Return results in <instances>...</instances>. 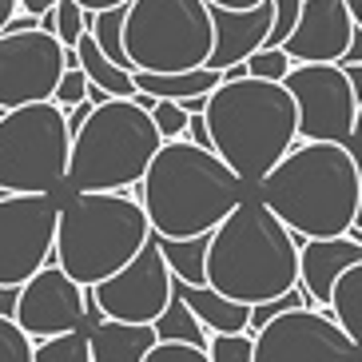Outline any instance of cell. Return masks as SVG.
Returning a JSON list of instances; mask_svg holds the SVG:
<instances>
[{
	"label": "cell",
	"mask_w": 362,
	"mask_h": 362,
	"mask_svg": "<svg viewBox=\"0 0 362 362\" xmlns=\"http://www.w3.org/2000/svg\"><path fill=\"white\" fill-rule=\"evenodd\" d=\"M124 44L144 72L203 68L215 48L211 0H132Z\"/></svg>",
	"instance_id": "cell-8"
},
{
	"label": "cell",
	"mask_w": 362,
	"mask_h": 362,
	"mask_svg": "<svg viewBox=\"0 0 362 362\" xmlns=\"http://www.w3.org/2000/svg\"><path fill=\"white\" fill-rule=\"evenodd\" d=\"M88 310H92V287L72 279L56 259L40 267L28 283H21L16 322L36 342L52 339V334H68V330H88Z\"/></svg>",
	"instance_id": "cell-14"
},
{
	"label": "cell",
	"mask_w": 362,
	"mask_h": 362,
	"mask_svg": "<svg viewBox=\"0 0 362 362\" xmlns=\"http://www.w3.org/2000/svg\"><path fill=\"white\" fill-rule=\"evenodd\" d=\"M36 339L16 322V315H0V362H33Z\"/></svg>",
	"instance_id": "cell-26"
},
{
	"label": "cell",
	"mask_w": 362,
	"mask_h": 362,
	"mask_svg": "<svg viewBox=\"0 0 362 362\" xmlns=\"http://www.w3.org/2000/svg\"><path fill=\"white\" fill-rule=\"evenodd\" d=\"M72 168V128L56 100L0 107V187L64 192Z\"/></svg>",
	"instance_id": "cell-7"
},
{
	"label": "cell",
	"mask_w": 362,
	"mask_h": 362,
	"mask_svg": "<svg viewBox=\"0 0 362 362\" xmlns=\"http://www.w3.org/2000/svg\"><path fill=\"white\" fill-rule=\"evenodd\" d=\"M132 4V0H128ZM128 4H116V8H104V12H92V33H96L100 48H104L116 64L132 68L136 72V64H132L128 56V44H124V24H128Z\"/></svg>",
	"instance_id": "cell-24"
},
{
	"label": "cell",
	"mask_w": 362,
	"mask_h": 362,
	"mask_svg": "<svg viewBox=\"0 0 362 362\" xmlns=\"http://www.w3.org/2000/svg\"><path fill=\"white\" fill-rule=\"evenodd\" d=\"M156 235L144 199L124 192H72L60 207L56 227V263L84 287L112 279L119 267L148 247Z\"/></svg>",
	"instance_id": "cell-5"
},
{
	"label": "cell",
	"mask_w": 362,
	"mask_h": 362,
	"mask_svg": "<svg viewBox=\"0 0 362 362\" xmlns=\"http://www.w3.org/2000/svg\"><path fill=\"white\" fill-rule=\"evenodd\" d=\"M16 307H21V287L0 283V315H16Z\"/></svg>",
	"instance_id": "cell-35"
},
{
	"label": "cell",
	"mask_w": 362,
	"mask_h": 362,
	"mask_svg": "<svg viewBox=\"0 0 362 362\" xmlns=\"http://www.w3.org/2000/svg\"><path fill=\"white\" fill-rule=\"evenodd\" d=\"M160 239V251L168 259L171 275L183 279V283H207V251H211V231L207 235H192V239H168V235H156Z\"/></svg>",
	"instance_id": "cell-21"
},
{
	"label": "cell",
	"mask_w": 362,
	"mask_h": 362,
	"mask_svg": "<svg viewBox=\"0 0 362 362\" xmlns=\"http://www.w3.org/2000/svg\"><path fill=\"white\" fill-rule=\"evenodd\" d=\"M88 92H92V80H88V72L80 64H72V68H64V76H60V84H56V104L64 107H76L80 100H88Z\"/></svg>",
	"instance_id": "cell-33"
},
{
	"label": "cell",
	"mask_w": 362,
	"mask_h": 362,
	"mask_svg": "<svg viewBox=\"0 0 362 362\" xmlns=\"http://www.w3.org/2000/svg\"><path fill=\"white\" fill-rule=\"evenodd\" d=\"M60 192H8L0 195V283L21 287L56 259Z\"/></svg>",
	"instance_id": "cell-9"
},
{
	"label": "cell",
	"mask_w": 362,
	"mask_h": 362,
	"mask_svg": "<svg viewBox=\"0 0 362 362\" xmlns=\"http://www.w3.org/2000/svg\"><path fill=\"white\" fill-rule=\"evenodd\" d=\"M330 310L342 327L351 330V339L362 346V259L339 279L334 287V298H330Z\"/></svg>",
	"instance_id": "cell-23"
},
{
	"label": "cell",
	"mask_w": 362,
	"mask_h": 362,
	"mask_svg": "<svg viewBox=\"0 0 362 362\" xmlns=\"http://www.w3.org/2000/svg\"><path fill=\"white\" fill-rule=\"evenodd\" d=\"M211 21H215V48L207 64L227 72L235 64H247L259 52L275 28V4L263 0L259 8H219L211 4Z\"/></svg>",
	"instance_id": "cell-16"
},
{
	"label": "cell",
	"mask_w": 362,
	"mask_h": 362,
	"mask_svg": "<svg viewBox=\"0 0 362 362\" xmlns=\"http://www.w3.org/2000/svg\"><path fill=\"white\" fill-rule=\"evenodd\" d=\"M88 12H104V8H116V4H128V0H80Z\"/></svg>",
	"instance_id": "cell-39"
},
{
	"label": "cell",
	"mask_w": 362,
	"mask_h": 362,
	"mask_svg": "<svg viewBox=\"0 0 362 362\" xmlns=\"http://www.w3.org/2000/svg\"><path fill=\"white\" fill-rule=\"evenodd\" d=\"M354 231H362V151H358V215H354Z\"/></svg>",
	"instance_id": "cell-42"
},
{
	"label": "cell",
	"mask_w": 362,
	"mask_h": 362,
	"mask_svg": "<svg viewBox=\"0 0 362 362\" xmlns=\"http://www.w3.org/2000/svg\"><path fill=\"white\" fill-rule=\"evenodd\" d=\"M68 68V48L48 28L0 33V107L52 100Z\"/></svg>",
	"instance_id": "cell-12"
},
{
	"label": "cell",
	"mask_w": 362,
	"mask_h": 362,
	"mask_svg": "<svg viewBox=\"0 0 362 362\" xmlns=\"http://www.w3.org/2000/svg\"><path fill=\"white\" fill-rule=\"evenodd\" d=\"M362 346L330 307H291L255 334V362H358Z\"/></svg>",
	"instance_id": "cell-10"
},
{
	"label": "cell",
	"mask_w": 362,
	"mask_h": 362,
	"mask_svg": "<svg viewBox=\"0 0 362 362\" xmlns=\"http://www.w3.org/2000/svg\"><path fill=\"white\" fill-rule=\"evenodd\" d=\"M207 354H211V362H255V334H251V330L211 334Z\"/></svg>",
	"instance_id": "cell-28"
},
{
	"label": "cell",
	"mask_w": 362,
	"mask_h": 362,
	"mask_svg": "<svg viewBox=\"0 0 362 362\" xmlns=\"http://www.w3.org/2000/svg\"><path fill=\"white\" fill-rule=\"evenodd\" d=\"M211 4H219V8H259L263 0H211Z\"/></svg>",
	"instance_id": "cell-40"
},
{
	"label": "cell",
	"mask_w": 362,
	"mask_h": 362,
	"mask_svg": "<svg viewBox=\"0 0 362 362\" xmlns=\"http://www.w3.org/2000/svg\"><path fill=\"white\" fill-rule=\"evenodd\" d=\"M358 362H362V358H358Z\"/></svg>",
	"instance_id": "cell-45"
},
{
	"label": "cell",
	"mask_w": 362,
	"mask_h": 362,
	"mask_svg": "<svg viewBox=\"0 0 362 362\" xmlns=\"http://www.w3.org/2000/svg\"><path fill=\"white\" fill-rule=\"evenodd\" d=\"M52 8H56V0H21V12H33V16H44Z\"/></svg>",
	"instance_id": "cell-38"
},
{
	"label": "cell",
	"mask_w": 362,
	"mask_h": 362,
	"mask_svg": "<svg viewBox=\"0 0 362 362\" xmlns=\"http://www.w3.org/2000/svg\"><path fill=\"white\" fill-rule=\"evenodd\" d=\"M271 4H275V28H271L263 48H283V44L291 40V33H295V24H298V16H303V4H307V0H271Z\"/></svg>",
	"instance_id": "cell-31"
},
{
	"label": "cell",
	"mask_w": 362,
	"mask_h": 362,
	"mask_svg": "<svg viewBox=\"0 0 362 362\" xmlns=\"http://www.w3.org/2000/svg\"><path fill=\"white\" fill-rule=\"evenodd\" d=\"M351 148L362 151V104H358V119H354V139H351Z\"/></svg>",
	"instance_id": "cell-43"
},
{
	"label": "cell",
	"mask_w": 362,
	"mask_h": 362,
	"mask_svg": "<svg viewBox=\"0 0 362 362\" xmlns=\"http://www.w3.org/2000/svg\"><path fill=\"white\" fill-rule=\"evenodd\" d=\"M33 362H96L92 358V339H88V330H68V334L40 339Z\"/></svg>",
	"instance_id": "cell-25"
},
{
	"label": "cell",
	"mask_w": 362,
	"mask_h": 362,
	"mask_svg": "<svg viewBox=\"0 0 362 362\" xmlns=\"http://www.w3.org/2000/svg\"><path fill=\"white\" fill-rule=\"evenodd\" d=\"M144 362H211V354H207V346H195V342L160 339Z\"/></svg>",
	"instance_id": "cell-32"
},
{
	"label": "cell",
	"mask_w": 362,
	"mask_h": 362,
	"mask_svg": "<svg viewBox=\"0 0 362 362\" xmlns=\"http://www.w3.org/2000/svg\"><path fill=\"white\" fill-rule=\"evenodd\" d=\"M88 28H92V12L80 0H56V36L64 48H76Z\"/></svg>",
	"instance_id": "cell-27"
},
{
	"label": "cell",
	"mask_w": 362,
	"mask_h": 362,
	"mask_svg": "<svg viewBox=\"0 0 362 362\" xmlns=\"http://www.w3.org/2000/svg\"><path fill=\"white\" fill-rule=\"evenodd\" d=\"M0 195H8V192H4V187H0Z\"/></svg>",
	"instance_id": "cell-44"
},
{
	"label": "cell",
	"mask_w": 362,
	"mask_h": 362,
	"mask_svg": "<svg viewBox=\"0 0 362 362\" xmlns=\"http://www.w3.org/2000/svg\"><path fill=\"white\" fill-rule=\"evenodd\" d=\"M151 119H156V128L163 132V139H187L192 112H187L180 100H160V104H156V112H151Z\"/></svg>",
	"instance_id": "cell-30"
},
{
	"label": "cell",
	"mask_w": 362,
	"mask_h": 362,
	"mask_svg": "<svg viewBox=\"0 0 362 362\" xmlns=\"http://www.w3.org/2000/svg\"><path fill=\"white\" fill-rule=\"evenodd\" d=\"M21 12V0H0V33L12 24V16Z\"/></svg>",
	"instance_id": "cell-37"
},
{
	"label": "cell",
	"mask_w": 362,
	"mask_h": 362,
	"mask_svg": "<svg viewBox=\"0 0 362 362\" xmlns=\"http://www.w3.org/2000/svg\"><path fill=\"white\" fill-rule=\"evenodd\" d=\"M291 68H295V56L287 48H259L251 60H247V72L259 76V80H279V84H287Z\"/></svg>",
	"instance_id": "cell-29"
},
{
	"label": "cell",
	"mask_w": 362,
	"mask_h": 362,
	"mask_svg": "<svg viewBox=\"0 0 362 362\" xmlns=\"http://www.w3.org/2000/svg\"><path fill=\"white\" fill-rule=\"evenodd\" d=\"M354 33H358V21H354L346 0H307L295 33L283 48L295 56V64H307V60H334L339 64L351 48Z\"/></svg>",
	"instance_id": "cell-15"
},
{
	"label": "cell",
	"mask_w": 362,
	"mask_h": 362,
	"mask_svg": "<svg viewBox=\"0 0 362 362\" xmlns=\"http://www.w3.org/2000/svg\"><path fill=\"white\" fill-rule=\"evenodd\" d=\"M339 64H362V24H358V33H354L351 48H346V56H342Z\"/></svg>",
	"instance_id": "cell-36"
},
{
	"label": "cell",
	"mask_w": 362,
	"mask_h": 362,
	"mask_svg": "<svg viewBox=\"0 0 362 362\" xmlns=\"http://www.w3.org/2000/svg\"><path fill=\"white\" fill-rule=\"evenodd\" d=\"M96 107H100V104H96L92 96H88V100H80L76 107H68V128H72V136H76L80 128H84L88 119H92V112H96Z\"/></svg>",
	"instance_id": "cell-34"
},
{
	"label": "cell",
	"mask_w": 362,
	"mask_h": 362,
	"mask_svg": "<svg viewBox=\"0 0 362 362\" xmlns=\"http://www.w3.org/2000/svg\"><path fill=\"white\" fill-rule=\"evenodd\" d=\"M168 144L136 96H112L72 136L68 183L76 192H128L139 187L151 160Z\"/></svg>",
	"instance_id": "cell-6"
},
{
	"label": "cell",
	"mask_w": 362,
	"mask_h": 362,
	"mask_svg": "<svg viewBox=\"0 0 362 362\" xmlns=\"http://www.w3.org/2000/svg\"><path fill=\"white\" fill-rule=\"evenodd\" d=\"M362 259L358 235H330V239H303V275L298 283L315 298V307H330L339 279Z\"/></svg>",
	"instance_id": "cell-17"
},
{
	"label": "cell",
	"mask_w": 362,
	"mask_h": 362,
	"mask_svg": "<svg viewBox=\"0 0 362 362\" xmlns=\"http://www.w3.org/2000/svg\"><path fill=\"white\" fill-rule=\"evenodd\" d=\"M156 330H160V339H175V342H195V346H207L211 342V330L199 322V315L192 310V303L175 291L160 319H156Z\"/></svg>",
	"instance_id": "cell-22"
},
{
	"label": "cell",
	"mask_w": 362,
	"mask_h": 362,
	"mask_svg": "<svg viewBox=\"0 0 362 362\" xmlns=\"http://www.w3.org/2000/svg\"><path fill=\"white\" fill-rule=\"evenodd\" d=\"M346 72H351V84H354V92H358V104H362V64H342Z\"/></svg>",
	"instance_id": "cell-41"
},
{
	"label": "cell",
	"mask_w": 362,
	"mask_h": 362,
	"mask_svg": "<svg viewBox=\"0 0 362 362\" xmlns=\"http://www.w3.org/2000/svg\"><path fill=\"white\" fill-rule=\"evenodd\" d=\"M92 339V358L96 362H144L151 346L160 342L156 322H128V319H100L88 330Z\"/></svg>",
	"instance_id": "cell-18"
},
{
	"label": "cell",
	"mask_w": 362,
	"mask_h": 362,
	"mask_svg": "<svg viewBox=\"0 0 362 362\" xmlns=\"http://www.w3.org/2000/svg\"><path fill=\"white\" fill-rule=\"evenodd\" d=\"M215 151L231 163L251 192L287 160L298 144V104L287 84L259 76H223L207 96Z\"/></svg>",
	"instance_id": "cell-3"
},
{
	"label": "cell",
	"mask_w": 362,
	"mask_h": 362,
	"mask_svg": "<svg viewBox=\"0 0 362 362\" xmlns=\"http://www.w3.org/2000/svg\"><path fill=\"white\" fill-rule=\"evenodd\" d=\"M259 199L303 239L351 235L358 215V151L339 139H298Z\"/></svg>",
	"instance_id": "cell-2"
},
{
	"label": "cell",
	"mask_w": 362,
	"mask_h": 362,
	"mask_svg": "<svg viewBox=\"0 0 362 362\" xmlns=\"http://www.w3.org/2000/svg\"><path fill=\"white\" fill-rule=\"evenodd\" d=\"M219 84H223V72L211 64L187 68V72H144V68H136V88L139 92H151V96H160V100L211 96Z\"/></svg>",
	"instance_id": "cell-20"
},
{
	"label": "cell",
	"mask_w": 362,
	"mask_h": 362,
	"mask_svg": "<svg viewBox=\"0 0 362 362\" xmlns=\"http://www.w3.org/2000/svg\"><path fill=\"white\" fill-rule=\"evenodd\" d=\"M287 88L298 104V139H339V144L354 139L358 92L342 64L334 60L295 64L287 76Z\"/></svg>",
	"instance_id": "cell-11"
},
{
	"label": "cell",
	"mask_w": 362,
	"mask_h": 362,
	"mask_svg": "<svg viewBox=\"0 0 362 362\" xmlns=\"http://www.w3.org/2000/svg\"><path fill=\"white\" fill-rule=\"evenodd\" d=\"M171 295H175V275H171L156 235L128 267H119L112 279L92 287V298L100 303L107 319H128V322H156L168 310Z\"/></svg>",
	"instance_id": "cell-13"
},
{
	"label": "cell",
	"mask_w": 362,
	"mask_h": 362,
	"mask_svg": "<svg viewBox=\"0 0 362 362\" xmlns=\"http://www.w3.org/2000/svg\"><path fill=\"white\" fill-rule=\"evenodd\" d=\"M303 235H295L271 207L247 195L211 231L207 283L239 303H267L298 287L303 275Z\"/></svg>",
	"instance_id": "cell-4"
},
{
	"label": "cell",
	"mask_w": 362,
	"mask_h": 362,
	"mask_svg": "<svg viewBox=\"0 0 362 362\" xmlns=\"http://www.w3.org/2000/svg\"><path fill=\"white\" fill-rule=\"evenodd\" d=\"M247 195L255 192L243 175L215 148H199L195 139H168L139 183L151 227L168 239L215 231Z\"/></svg>",
	"instance_id": "cell-1"
},
{
	"label": "cell",
	"mask_w": 362,
	"mask_h": 362,
	"mask_svg": "<svg viewBox=\"0 0 362 362\" xmlns=\"http://www.w3.org/2000/svg\"><path fill=\"white\" fill-rule=\"evenodd\" d=\"M175 291L192 303V310L199 315V322L211 334L251 330V303H239V298L215 291L211 283H183V279H175Z\"/></svg>",
	"instance_id": "cell-19"
}]
</instances>
